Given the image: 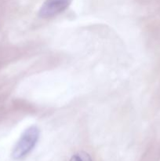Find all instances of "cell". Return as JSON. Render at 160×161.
I'll return each instance as SVG.
<instances>
[{
  "label": "cell",
  "instance_id": "6da1fadb",
  "mask_svg": "<svg viewBox=\"0 0 160 161\" xmlns=\"http://www.w3.org/2000/svg\"><path fill=\"white\" fill-rule=\"evenodd\" d=\"M40 136V130L36 126L27 128L17 141L12 152L14 160H20L26 157L35 148Z\"/></svg>",
  "mask_w": 160,
  "mask_h": 161
},
{
  "label": "cell",
  "instance_id": "7a4b0ae2",
  "mask_svg": "<svg viewBox=\"0 0 160 161\" xmlns=\"http://www.w3.org/2000/svg\"><path fill=\"white\" fill-rule=\"evenodd\" d=\"M72 0H45L39 11V17L42 18L54 17L65 10Z\"/></svg>",
  "mask_w": 160,
  "mask_h": 161
},
{
  "label": "cell",
  "instance_id": "3957f363",
  "mask_svg": "<svg viewBox=\"0 0 160 161\" xmlns=\"http://www.w3.org/2000/svg\"><path fill=\"white\" fill-rule=\"evenodd\" d=\"M78 161H93L90 156L86 152H79L75 154Z\"/></svg>",
  "mask_w": 160,
  "mask_h": 161
},
{
  "label": "cell",
  "instance_id": "277c9868",
  "mask_svg": "<svg viewBox=\"0 0 160 161\" xmlns=\"http://www.w3.org/2000/svg\"><path fill=\"white\" fill-rule=\"evenodd\" d=\"M70 161H78V159H77V157H76V155H75V154L73 156V157H72V158H71Z\"/></svg>",
  "mask_w": 160,
  "mask_h": 161
}]
</instances>
